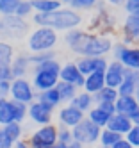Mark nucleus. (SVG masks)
Masks as SVG:
<instances>
[{"label": "nucleus", "instance_id": "25", "mask_svg": "<svg viewBox=\"0 0 139 148\" xmlns=\"http://www.w3.org/2000/svg\"><path fill=\"white\" fill-rule=\"evenodd\" d=\"M55 89H57L59 95H61L62 103H68V102L73 100V97L79 93L80 88H77L75 84H70V82H66V80H61V79H59V82L55 84Z\"/></svg>", "mask_w": 139, "mask_h": 148}, {"label": "nucleus", "instance_id": "20", "mask_svg": "<svg viewBox=\"0 0 139 148\" xmlns=\"http://www.w3.org/2000/svg\"><path fill=\"white\" fill-rule=\"evenodd\" d=\"M103 86H105V73L103 71H93V73H89V75H86L82 89H86V91H89V93L94 95V93H98Z\"/></svg>", "mask_w": 139, "mask_h": 148}, {"label": "nucleus", "instance_id": "27", "mask_svg": "<svg viewBox=\"0 0 139 148\" xmlns=\"http://www.w3.org/2000/svg\"><path fill=\"white\" fill-rule=\"evenodd\" d=\"M118 97H120L118 89H116V88H111V86H103L98 93H94V100H96V103H105V102L114 103Z\"/></svg>", "mask_w": 139, "mask_h": 148}, {"label": "nucleus", "instance_id": "35", "mask_svg": "<svg viewBox=\"0 0 139 148\" xmlns=\"http://www.w3.org/2000/svg\"><path fill=\"white\" fill-rule=\"evenodd\" d=\"M75 139L73 137V132L71 129H68V127H62L59 125V134H57V145H68Z\"/></svg>", "mask_w": 139, "mask_h": 148}, {"label": "nucleus", "instance_id": "13", "mask_svg": "<svg viewBox=\"0 0 139 148\" xmlns=\"http://www.w3.org/2000/svg\"><path fill=\"white\" fill-rule=\"evenodd\" d=\"M125 71H127V68L121 64L118 59H112V61H109V64H107V68H105V86H111V88H120V84L123 82V79H125Z\"/></svg>", "mask_w": 139, "mask_h": 148}, {"label": "nucleus", "instance_id": "38", "mask_svg": "<svg viewBox=\"0 0 139 148\" xmlns=\"http://www.w3.org/2000/svg\"><path fill=\"white\" fill-rule=\"evenodd\" d=\"M123 9L125 13H137L139 11V0H125L123 2Z\"/></svg>", "mask_w": 139, "mask_h": 148}, {"label": "nucleus", "instance_id": "34", "mask_svg": "<svg viewBox=\"0 0 139 148\" xmlns=\"http://www.w3.org/2000/svg\"><path fill=\"white\" fill-rule=\"evenodd\" d=\"M20 0H0V16H11L14 14Z\"/></svg>", "mask_w": 139, "mask_h": 148}, {"label": "nucleus", "instance_id": "19", "mask_svg": "<svg viewBox=\"0 0 139 148\" xmlns=\"http://www.w3.org/2000/svg\"><path fill=\"white\" fill-rule=\"evenodd\" d=\"M32 70L29 54H20L13 57V62H11V71H13V79L16 77H27L29 71Z\"/></svg>", "mask_w": 139, "mask_h": 148}, {"label": "nucleus", "instance_id": "40", "mask_svg": "<svg viewBox=\"0 0 139 148\" xmlns=\"http://www.w3.org/2000/svg\"><path fill=\"white\" fill-rule=\"evenodd\" d=\"M11 91V80H0V98L9 97Z\"/></svg>", "mask_w": 139, "mask_h": 148}, {"label": "nucleus", "instance_id": "33", "mask_svg": "<svg viewBox=\"0 0 139 148\" xmlns=\"http://www.w3.org/2000/svg\"><path fill=\"white\" fill-rule=\"evenodd\" d=\"M98 0H71L70 2V7H73L75 11H91V9L96 7Z\"/></svg>", "mask_w": 139, "mask_h": 148}, {"label": "nucleus", "instance_id": "6", "mask_svg": "<svg viewBox=\"0 0 139 148\" xmlns=\"http://www.w3.org/2000/svg\"><path fill=\"white\" fill-rule=\"evenodd\" d=\"M38 97V91L34 88L30 79L27 77H16L11 80V91H9V98H13L16 102H21V103H30L34 102Z\"/></svg>", "mask_w": 139, "mask_h": 148}, {"label": "nucleus", "instance_id": "21", "mask_svg": "<svg viewBox=\"0 0 139 148\" xmlns=\"http://www.w3.org/2000/svg\"><path fill=\"white\" fill-rule=\"evenodd\" d=\"M71 103H73L77 109H80L82 112L88 114V111L93 107L94 103H96V100H94V95H93V93H89V91H86V89H82V88H80V89H79V93L73 97Z\"/></svg>", "mask_w": 139, "mask_h": 148}, {"label": "nucleus", "instance_id": "39", "mask_svg": "<svg viewBox=\"0 0 139 148\" xmlns=\"http://www.w3.org/2000/svg\"><path fill=\"white\" fill-rule=\"evenodd\" d=\"M0 80H13L11 64H0Z\"/></svg>", "mask_w": 139, "mask_h": 148}, {"label": "nucleus", "instance_id": "11", "mask_svg": "<svg viewBox=\"0 0 139 148\" xmlns=\"http://www.w3.org/2000/svg\"><path fill=\"white\" fill-rule=\"evenodd\" d=\"M121 41L125 45H136L139 43V11L128 13L125 22L121 25Z\"/></svg>", "mask_w": 139, "mask_h": 148}, {"label": "nucleus", "instance_id": "8", "mask_svg": "<svg viewBox=\"0 0 139 148\" xmlns=\"http://www.w3.org/2000/svg\"><path fill=\"white\" fill-rule=\"evenodd\" d=\"M53 107H50V105L47 103H43L39 100H34V102H30L27 105V116H29V120L32 123H36L38 127L39 125H47V123H52L53 121Z\"/></svg>", "mask_w": 139, "mask_h": 148}, {"label": "nucleus", "instance_id": "7", "mask_svg": "<svg viewBox=\"0 0 139 148\" xmlns=\"http://www.w3.org/2000/svg\"><path fill=\"white\" fill-rule=\"evenodd\" d=\"M57 134H59V125L47 123V125H39L38 129L30 134V137L27 141H29L30 148L52 146V145H57Z\"/></svg>", "mask_w": 139, "mask_h": 148}, {"label": "nucleus", "instance_id": "32", "mask_svg": "<svg viewBox=\"0 0 139 148\" xmlns=\"http://www.w3.org/2000/svg\"><path fill=\"white\" fill-rule=\"evenodd\" d=\"M14 14H16L18 18H23V20H27L29 16H32V14H34L32 2H30V0H20V4H18V7H16Z\"/></svg>", "mask_w": 139, "mask_h": 148}, {"label": "nucleus", "instance_id": "30", "mask_svg": "<svg viewBox=\"0 0 139 148\" xmlns=\"http://www.w3.org/2000/svg\"><path fill=\"white\" fill-rule=\"evenodd\" d=\"M14 57V48L11 43L0 39V64H11Z\"/></svg>", "mask_w": 139, "mask_h": 148}, {"label": "nucleus", "instance_id": "36", "mask_svg": "<svg viewBox=\"0 0 139 148\" xmlns=\"http://www.w3.org/2000/svg\"><path fill=\"white\" fill-rule=\"evenodd\" d=\"M125 137H127V141L130 143L134 148H139V125L134 123V125H132V129L125 134Z\"/></svg>", "mask_w": 139, "mask_h": 148}, {"label": "nucleus", "instance_id": "22", "mask_svg": "<svg viewBox=\"0 0 139 148\" xmlns=\"http://www.w3.org/2000/svg\"><path fill=\"white\" fill-rule=\"evenodd\" d=\"M11 121H16L14 112V100L13 98H0V125H7Z\"/></svg>", "mask_w": 139, "mask_h": 148}, {"label": "nucleus", "instance_id": "37", "mask_svg": "<svg viewBox=\"0 0 139 148\" xmlns=\"http://www.w3.org/2000/svg\"><path fill=\"white\" fill-rule=\"evenodd\" d=\"M14 146V141L5 134V130L0 127V148H13Z\"/></svg>", "mask_w": 139, "mask_h": 148}, {"label": "nucleus", "instance_id": "18", "mask_svg": "<svg viewBox=\"0 0 139 148\" xmlns=\"http://www.w3.org/2000/svg\"><path fill=\"white\" fill-rule=\"evenodd\" d=\"M139 86V70H128L125 71V79L118 88L120 95H136V89Z\"/></svg>", "mask_w": 139, "mask_h": 148}, {"label": "nucleus", "instance_id": "44", "mask_svg": "<svg viewBox=\"0 0 139 148\" xmlns=\"http://www.w3.org/2000/svg\"><path fill=\"white\" fill-rule=\"evenodd\" d=\"M105 2L109 4V5H123L125 0H105Z\"/></svg>", "mask_w": 139, "mask_h": 148}, {"label": "nucleus", "instance_id": "42", "mask_svg": "<svg viewBox=\"0 0 139 148\" xmlns=\"http://www.w3.org/2000/svg\"><path fill=\"white\" fill-rule=\"evenodd\" d=\"M59 148H82V145L79 143V141H71V143H68V145H59Z\"/></svg>", "mask_w": 139, "mask_h": 148}, {"label": "nucleus", "instance_id": "9", "mask_svg": "<svg viewBox=\"0 0 139 148\" xmlns=\"http://www.w3.org/2000/svg\"><path fill=\"white\" fill-rule=\"evenodd\" d=\"M86 118V112H82L80 109H77L71 102L68 103H62L61 109L57 112V121L62 127H68V129H73L77 123H80Z\"/></svg>", "mask_w": 139, "mask_h": 148}, {"label": "nucleus", "instance_id": "3", "mask_svg": "<svg viewBox=\"0 0 139 148\" xmlns=\"http://www.w3.org/2000/svg\"><path fill=\"white\" fill-rule=\"evenodd\" d=\"M34 75H32V84H34L36 91H45L50 88H55V84L59 82V71H61V62L57 57L43 61L39 64L32 68Z\"/></svg>", "mask_w": 139, "mask_h": 148}, {"label": "nucleus", "instance_id": "14", "mask_svg": "<svg viewBox=\"0 0 139 148\" xmlns=\"http://www.w3.org/2000/svg\"><path fill=\"white\" fill-rule=\"evenodd\" d=\"M59 79L61 80H66L70 84H75L77 88H82L86 75L79 70V66H77V62H75V61H68V62H64V64H61Z\"/></svg>", "mask_w": 139, "mask_h": 148}, {"label": "nucleus", "instance_id": "4", "mask_svg": "<svg viewBox=\"0 0 139 148\" xmlns=\"http://www.w3.org/2000/svg\"><path fill=\"white\" fill-rule=\"evenodd\" d=\"M57 41H59L57 30L45 27V25H36V29L29 34L27 47L30 52H47V50L55 48Z\"/></svg>", "mask_w": 139, "mask_h": 148}, {"label": "nucleus", "instance_id": "17", "mask_svg": "<svg viewBox=\"0 0 139 148\" xmlns=\"http://www.w3.org/2000/svg\"><path fill=\"white\" fill-rule=\"evenodd\" d=\"M114 105H116V112H121L127 116H132L136 111H139V103H137L136 95H120L116 98Z\"/></svg>", "mask_w": 139, "mask_h": 148}, {"label": "nucleus", "instance_id": "46", "mask_svg": "<svg viewBox=\"0 0 139 148\" xmlns=\"http://www.w3.org/2000/svg\"><path fill=\"white\" fill-rule=\"evenodd\" d=\"M136 98H137V103H139V86H137V89H136Z\"/></svg>", "mask_w": 139, "mask_h": 148}, {"label": "nucleus", "instance_id": "41", "mask_svg": "<svg viewBox=\"0 0 139 148\" xmlns=\"http://www.w3.org/2000/svg\"><path fill=\"white\" fill-rule=\"evenodd\" d=\"M112 148H134V146L127 141V137H121V139L118 141L116 145H112Z\"/></svg>", "mask_w": 139, "mask_h": 148}, {"label": "nucleus", "instance_id": "2", "mask_svg": "<svg viewBox=\"0 0 139 148\" xmlns=\"http://www.w3.org/2000/svg\"><path fill=\"white\" fill-rule=\"evenodd\" d=\"M32 22H34V25H45L57 30V32H68L71 29L80 27L82 14L68 5V7H59L50 13H34Z\"/></svg>", "mask_w": 139, "mask_h": 148}, {"label": "nucleus", "instance_id": "10", "mask_svg": "<svg viewBox=\"0 0 139 148\" xmlns=\"http://www.w3.org/2000/svg\"><path fill=\"white\" fill-rule=\"evenodd\" d=\"M27 30V23L23 18H18L16 14H11V16H2L0 20V38H5V36H13L18 38L21 36Z\"/></svg>", "mask_w": 139, "mask_h": 148}, {"label": "nucleus", "instance_id": "28", "mask_svg": "<svg viewBox=\"0 0 139 148\" xmlns=\"http://www.w3.org/2000/svg\"><path fill=\"white\" fill-rule=\"evenodd\" d=\"M121 137H125V136H121V134H118V132H114V130H111V129H107V127H103L102 132H100L98 145H103V146H112V145H116L118 141H120Z\"/></svg>", "mask_w": 139, "mask_h": 148}, {"label": "nucleus", "instance_id": "15", "mask_svg": "<svg viewBox=\"0 0 139 148\" xmlns=\"http://www.w3.org/2000/svg\"><path fill=\"white\" fill-rule=\"evenodd\" d=\"M118 61L128 70H139V47L137 45H127L123 52L118 56Z\"/></svg>", "mask_w": 139, "mask_h": 148}, {"label": "nucleus", "instance_id": "45", "mask_svg": "<svg viewBox=\"0 0 139 148\" xmlns=\"http://www.w3.org/2000/svg\"><path fill=\"white\" fill-rule=\"evenodd\" d=\"M130 118H132V121H134L136 125H139V111H136V112L130 116Z\"/></svg>", "mask_w": 139, "mask_h": 148}, {"label": "nucleus", "instance_id": "29", "mask_svg": "<svg viewBox=\"0 0 139 148\" xmlns=\"http://www.w3.org/2000/svg\"><path fill=\"white\" fill-rule=\"evenodd\" d=\"M0 127L5 130V134H7L14 143L20 141L21 137H23V127H21L20 121H11V123H7V125H0Z\"/></svg>", "mask_w": 139, "mask_h": 148}, {"label": "nucleus", "instance_id": "1", "mask_svg": "<svg viewBox=\"0 0 139 148\" xmlns=\"http://www.w3.org/2000/svg\"><path fill=\"white\" fill-rule=\"evenodd\" d=\"M64 45H66L73 54L80 56H93L100 57L107 56L112 50V39L107 34H98L91 30H82V29H71L64 36Z\"/></svg>", "mask_w": 139, "mask_h": 148}, {"label": "nucleus", "instance_id": "12", "mask_svg": "<svg viewBox=\"0 0 139 148\" xmlns=\"http://www.w3.org/2000/svg\"><path fill=\"white\" fill-rule=\"evenodd\" d=\"M77 66L79 70L84 73V75H89L93 71H105L109 61L105 59V56H100V57H93V56H80L77 61Z\"/></svg>", "mask_w": 139, "mask_h": 148}, {"label": "nucleus", "instance_id": "50", "mask_svg": "<svg viewBox=\"0 0 139 148\" xmlns=\"http://www.w3.org/2000/svg\"><path fill=\"white\" fill-rule=\"evenodd\" d=\"M82 148H91V146H82Z\"/></svg>", "mask_w": 139, "mask_h": 148}, {"label": "nucleus", "instance_id": "23", "mask_svg": "<svg viewBox=\"0 0 139 148\" xmlns=\"http://www.w3.org/2000/svg\"><path fill=\"white\" fill-rule=\"evenodd\" d=\"M112 114L114 112H109L107 109H103L100 103H94L93 107L88 111V114H86V116H88L91 121H94L96 125H100L102 129H103V127H107V123H109V120H111Z\"/></svg>", "mask_w": 139, "mask_h": 148}, {"label": "nucleus", "instance_id": "31", "mask_svg": "<svg viewBox=\"0 0 139 148\" xmlns=\"http://www.w3.org/2000/svg\"><path fill=\"white\" fill-rule=\"evenodd\" d=\"M53 57H55V52H53V50H47V52H30V54H29V59H30L32 68H34L36 64H39V62L48 61V59H53Z\"/></svg>", "mask_w": 139, "mask_h": 148}, {"label": "nucleus", "instance_id": "47", "mask_svg": "<svg viewBox=\"0 0 139 148\" xmlns=\"http://www.w3.org/2000/svg\"><path fill=\"white\" fill-rule=\"evenodd\" d=\"M70 2L71 0H61V4H66V5H70Z\"/></svg>", "mask_w": 139, "mask_h": 148}, {"label": "nucleus", "instance_id": "48", "mask_svg": "<svg viewBox=\"0 0 139 148\" xmlns=\"http://www.w3.org/2000/svg\"><path fill=\"white\" fill-rule=\"evenodd\" d=\"M43 148H59V145H52V146H43Z\"/></svg>", "mask_w": 139, "mask_h": 148}, {"label": "nucleus", "instance_id": "24", "mask_svg": "<svg viewBox=\"0 0 139 148\" xmlns=\"http://www.w3.org/2000/svg\"><path fill=\"white\" fill-rule=\"evenodd\" d=\"M36 100L50 105V107H53V109H57V107L62 105V98H61V95H59V91L55 88H50V89H45V91H38Z\"/></svg>", "mask_w": 139, "mask_h": 148}, {"label": "nucleus", "instance_id": "49", "mask_svg": "<svg viewBox=\"0 0 139 148\" xmlns=\"http://www.w3.org/2000/svg\"><path fill=\"white\" fill-rule=\"evenodd\" d=\"M96 148H112V146H103V145H98Z\"/></svg>", "mask_w": 139, "mask_h": 148}, {"label": "nucleus", "instance_id": "26", "mask_svg": "<svg viewBox=\"0 0 139 148\" xmlns=\"http://www.w3.org/2000/svg\"><path fill=\"white\" fill-rule=\"evenodd\" d=\"M30 2L34 7V13H50L62 7L61 0H30Z\"/></svg>", "mask_w": 139, "mask_h": 148}, {"label": "nucleus", "instance_id": "43", "mask_svg": "<svg viewBox=\"0 0 139 148\" xmlns=\"http://www.w3.org/2000/svg\"><path fill=\"white\" fill-rule=\"evenodd\" d=\"M13 148H30V145H29V141H25V139H20V141L14 143Z\"/></svg>", "mask_w": 139, "mask_h": 148}, {"label": "nucleus", "instance_id": "5", "mask_svg": "<svg viewBox=\"0 0 139 148\" xmlns=\"http://www.w3.org/2000/svg\"><path fill=\"white\" fill-rule=\"evenodd\" d=\"M71 132H73L75 141H79L82 146H93V145H98L102 127L96 125L94 121H91L88 116H86L80 123H77L73 127Z\"/></svg>", "mask_w": 139, "mask_h": 148}, {"label": "nucleus", "instance_id": "16", "mask_svg": "<svg viewBox=\"0 0 139 148\" xmlns=\"http://www.w3.org/2000/svg\"><path fill=\"white\" fill-rule=\"evenodd\" d=\"M132 125H134V121H132L130 116L121 114V112H114V114L111 116L109 123H107V129H111V130H114V132H118V134L125 136L128 130L132 129Z\"/></svg>", "mask_w": 139, "mask_h": 148}]
</instances>
